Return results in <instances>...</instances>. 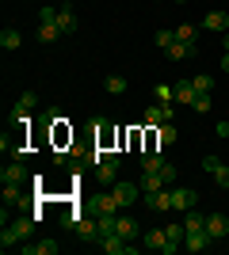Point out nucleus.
<instances>
[{
  "label": "nucleus",
  "mask_w": 229,
  "mask_h": 255,
  "mask_svg": "<svg viewBox=\"0 0 229 255\" xmlns=\"http://www.w3.org/2000/svg\"><path fill=\"white\" fill-rule=\"evenodd\" d=\"M38 221H42V213H23V217H15L11 225H4V233H0V248L8 252V248H15L19 240H31Z\"/></svg>",
  "instance_id": "f257e3e1"
},
{
  "label": "nucleus",
  "mask_w": 229,
  "mask_h": 255,
  "mask_svg": "<svg viewBox=\"0 0 229 255\" xmlns=\"http://www.w3.org/2000/svg\"><path fill=\"white\" fill-rule=\"evenodd\" d=\"M31 111H34V92H23V96L15 99V107H11V111H8V122H15V126H23V122H31V118H27V115H31Z\"/></svg>",
  "instance_id": "f03ea898"
},
{
  "label": "nucleus",
  "mask_w": 229,
  "mask_h": 255,
  "mask_svg": "<svg viewBox=\"0 0 229 255\" xmlns=\"http://www.w3.org/2000/svg\"><path fill=\"white\" fill-rule=\"evenodd\" d=\"M111 194H115L119 210H126V206H134V202H138L142 187H138V183H111Z\"/></svg>",
  "instance_id": "7ed1b4c3"
},
{
  "label": "nucleus",
  "mask_w": 229,
  "mask_h": 255,
  "mask_svg": "<svg viewBox=\"0 0 229 255\" xmlns=\"http://www.w3.org/2000/svg\"><path fill=\"white\" fill-rule=\"evenodd\" d=\"M96 179H99V187L119 183V156H115V152H111L107 160H99V164H96Z\"/></svg>",
  "instance_id": "20e7f679"
},
{
  "label": "nucleus",
  "mask_w": 229,
  "mask_h": 255,
  "mask_svg": "<svg viewBox=\"0 0 229 255\" xmlns=\"http://www.w3.org/2000/svg\"><path fill=\"white\" fill-rule=\"evenodd\" d=\"M99 248H103L107 255H130V252H134V244H130L122 233H107L103 240H99Z\"/></svg>",
  "instance_id": "39448f33"
},
{
  "label": "nucleus",
  "mask_w": 229,
  "mask_h": 255,
  "mask_svg": "<svg viewBox=\"0 0 229 255\" xmlns=\"http://www.w3.org/2000/svg\"><path fill=\"white\" fill-rule=\"evenodd\" d=\"M142 240H145V248H149V252H164V255L176 252V248L168 244V233H164V229H149V233H142Z\"/></svg>",
  "instance_id": "423d86ee"
},
{
  "label": "nucleus",
  "mask_w": 229,
  "mask_h": 255,
  "mask_svg": "<svg viewBox=\"0 0 229 255\" xmlns=\"http://www.w3.org/2000/svg\"><path fill=\"white\" fill-rule=\"evenodd\" d=\"M203 171H210V175H214V183H218L222 191L229 187V168L222 164L218 156H203Z\"/></svg>",
  "instance_id": "0eeeda50"
},
{
  "label": "nucleus",
  "mask_w": 229,
  "mask_h": 255,
  "mask_svg": "<svg viewBox=\"0 0 229 255\" xmlns=\"http://www.w3.org/2000/svg\"><path fill=\"white\" fill-rule=\"evenodd\" d=\"M145 206L149 210H157V213H164V210H172V191H145Z\"/></svg>",
  "instance_id": "6e6552de"
},
{
  "label": "nucleus",
  "mask_w": 229,
  "mask_h": 255,
  "mask_svg": "<svg viewBox=\"0 0 229 255\" xmlns=\"http://www.w3.org/2000/svg\"><path fill=\"white\" fill-rule=\"evenodd\" d=\"M195 191H187V187H172V210L187 213V210H195Z\"/></svg>",
  "instance_id": "1a4fd4ad"
},
{
  "label": "nucleus",
  "mask_w": 229,
  "mask_h": 255,
  "mask_svg": "<svg viewBox=\"0 0 229 255\" xmlns=\"http://www.w3.org/2000/svg\"><path fill=\"white\" fill-rule=\"evenodd\" d=\"M207 233H210V240L229 236V217L226 213H207Z\"/></svg>",
  "instance_id": "9d476101"
},
{
  "label": "nucleus",
  "mask_w": 229,
  "mask_h": 255,
  "mask_svg": "<svg viewBox=\"0 0 229 255\" xmlns=\"http://www.w3.org/2000/svg\"><path fill=\"white\" fill-rule=\"evenodd\" d=\"M73 233L80 236V240H99V217H96V213H92V217H80Z\"/></svg>",
  "instance_id": "9b49d317"
},
{
  "label": "nucleus",
  "mask_w": 229,
  "mask_h": 255,
  "mask_svg": "<svg viewBox=\"0 0 229 255\" xmlns=\"http://www.w3.org/2000/svg\"><path fill=\"white\" fill-rule=\"evenodd\" d=\"M210 244H214V240H210L207 229H195V233H187V236H184V248H187V252H207Z\"/></svg>",
  "instance_id": "f8f14e48"
},
{
  "label": "nucleus",
  "mask_w": 229,
  "mask_h": 255,
  "mask_svg": "<svg viewBox=\"0 0 229 255\" xmlns=\"http://www.w3.org/2000/svg\"><path fill=\"white\" fill-rule=\"evenodd\" d=\"M0 179H4V183H23V179H27V168H23V160H11V164H4Z\"/></svg>",
  "instance_id": "ddd939ff"
},
{
  "label": "nucleus",
  "mask_w": 229,
  "mask_h": 255,
  "mask_svg": "<svg viewBox=\"0 0 229 255\" xmlns=\"http://www.w3.org/2000/svg\"><path fill=\"white\" fill-rule=\"evenodd\" d=\"M27 255H57V240H31V244H19Z\"/></svg>",
  "instance_id": "4468645a"
},
{
  "label": "nucleus",
  "mask_w": 229,
  "mask_h": 255,
  "mask_svg": "<svg viewBox=\"0 0 229 255\" xmlns=\"http://www.w3.org/2000/svg\"><path fill=\"white\" fill-rule=\"evenodd\" d=\"M172 88H176V103H180V107H191V103H195L199 92H195L191 80H180V84H172Z\"/></svg>",
  "instance_id": "2eb2a0df"
},
{
  "label": "nucleus",
  "mask_w": 229,
  "mask_h": 255,
  "mask_svg": "<svg viewBox=\"0 0 229 255\" xmlns=\"http://www.w3.org/2000/svg\"><path fill=\"white\" fill-rule=\"evenodd\" d=\"M57 27H61V34H73V31H76V11L69 8V4H61V8H57Z\"/></svg>",
  "instance_id": "dca6fc26"
},
{
  "label": "nucleus",
  "mask_w": 229,
  "mask_h": 255,
  "mask_svg": "<svg viewBox=\"0 0 229 255\" xmlns=\"http://www.w3.org/2000/svg\"><path fill=\"white\" fill-rule=\"evenodd\" d=\"M164 53H168L172 61H187V57H195L199 50H195V42H172V46H168Z\"/></svg>",
  "instance_id": "f3484780"
},
{
  "label": "nucleus",
  "mask_w": 229,
  "mask_h": 255,
  "mask_svg": "<svg viewBox=\"0 0 229 255\" xmlns=\"http://www.w3.org/2000/svg\"><path fill=\"white\" fill-rule=\"evenodd\" d=\"M115 233H122L126 240H138V236H142V229H138V221H134V217H115Z\"/></svg>",
  "instance_id": "a211bd4d"
},
{
  "label": "nucleus",
  "mask_w": 229,
  "mask_h": 255,
  "mask_svg": "<svg viewBox=\"0 0 229 255\" xmlns=\"http://www.w3.org/2000/svg\"><path fill=\"white\" fill-rule=\"evenodd\" d=\"M203 27H207V31H229V15L226 11H207Z\"/></svg>",
  "instance_id": "6ab92c4d"
},
{
  "label": "nucleus",
  "mask_w": 229,
  "mask_h": 255,
  "mask_svg": "<svg viewBox=\"0 0 229 255\" xmlns=\"http://www.w3.org/2000/svg\"><path fill=\"white\" fill-rule=\"evenodd\" d=\"M96 210H99V213H119V202H115L111 187H107V191H99V194H96Z\"/></svg>",
  "instance_id": "aec40b11"
},
{
  "label": "nucleus",
  "mask_w": 229,
  "mask_h": 255,
  "mask_svg": "<svg viewBox=\"0 0 229 255\" xmlns=\"http://www.w3.org/2000/svg\"><path fill=\"white\" fill-rule=\"evenodd\" d=\"M0 46H4V50H19V46H23V34L15 31V27H4V31H0Z\"/></svg>",
  "instance_id": "412c9836"
},
{
  "label": "nucleus",
  "mask_w": 229,
  "mask_h": 255,
  "mask_svg": "<svg viewBox=\"0 0 229 255\" xmlns=\"http://www.w3.org/2000/svg\"><path fill=\"white\" fill-rule=\"evenodd\" d=\"M103 92H107V96H122V92H126V76L111 73L107 80H103Z\"/></svg>",
  "instance_id": "4be33fe9"
},
{
  "label": "nucleus",
  "mask_w": 229,
  "mask_h": 255,
  "mask_svg": "<svg viewBox=\"0 0 229 255\" xmlns=\"http://www.w3.org/2000/svg\"><path fill=\"white\" fill-rule=\"evenodd\" d=\"M138 187H142V194L145 191H161V187H164L161 171H142V183H138Z\"/></svg>",
  "instance_id": "5701e85b"
},
{
  "label": "nucleus",
  "mask_w": 229,
  "mask_h": 255,
  "mask_svg": "<svg viewBox=\"0 0 229 255\" xmlns=\"http://www.w3.org/2000/svg\"><path fill=\"white\" fill-rule=\"evenodd\" d=\"M164 233H168V244H172L176 252L184 248V236H187V229H184V225H164Z\"/></svg>",
  "instance_id": "b1692460"
},
{
  "label": "nucleus",
  "mask_w": 229,
  "mask_h": 255,
  "mask_svg": "<svg viewBox=\"0 0 229 255\" xmlns=\"http://www.w3.org/2000/svg\"><path fill=\"white\" fill-rule=\"evenodd\" d=\"M57 38H61L57 23H38V42H57Z\"/></svg>",
  "instance_id": "393cba45"
},
{
  "label": "nucleus",
  "mask_w": 229,
  "mask_h": 255,
  "mask_svg": "<svg viewBox=\"0 0 229 255\" xmlns=\"http://www.w3.org/2000/svg\"><path fill=\"white\" fill-rule=\"evenodd\" d=\"M164 164H168V160H164L161 152H145L142 156V171H161Z\"/></svg>",
  "instance_id": "a878e982"
},
{
  "label": "nucleus",
  "mask_w": 229,
  "mask_h": 255,
  "mask_svg": "<svg viewBox=\"0 0 229 255\" xmlns=\"http://www.w3.org/2000/svg\"><path fill=\"white\" fill-rule=\"evenodd\" d=\"M184 229H187V233H195V229H207V213L187 210V217H184Z\"/></svg>",
  "instance_id": "bb28decb"
},
{
  "label": "nucleus",
  "mask_w": 229,
  "mask_h": 255,
  "mask_svg": "<svg viewBox=\"0 0 229 255\" xmlns=\"http://www.w3.org/2000/svg\"><path fill=\"white\" fill-rule=\"evenodd\" d=\"M176 137H180V133H176L172 122H161V126H157V141H161V145H172Z\"/></svg>",
  "instance_id": "cd10ccee"
},
{
  "label": "nucleus",
  "mask_w": 229,
  "mask_h": 255,
  "mask_svg": "<svg viewBox=\"0 0 229 255\" xmlns=\"http://www.w3.org/2000/svg\"><path fill=\"white\" fill-rule=\"evenodd\" d=\"M195 38H199V27H191V23L176 27V42H195Z\"/></svg>",
  "instance_id": "c85d7f7f"
},
{
  "label": "nucleus",
  "mask_w": 229,
  "mask_h": 255,
  "mask_svg": "<svg viewBox=\"0 0 229 255\" xmlns=\"http://www.w3.org/2000/svg\"><path fill=\"white\" fill-rule=\"evenodd\" d=\"M153 96H157V103H176V88L172 84H157Z\"/></svg>",
  "instance_id": "c756f323"
},
{
  "label": "nucleus",
  "mask_w": 229,
  "mask_h": 255,
  "mask_svg": "<svg viewBox=\"0 0 229 255\" xmlns=\"http://www.w3.org/2000/svg\"><path fill=\"white\" fill-rule=\"evenodd\" d=\"M8 202H23L19 183H4V206H8Z\"/></svg>",
  "instance_id": "7c9ffc66"
},
{
  "label": "nucleus",
  "mask_w": 229,
  "mask_h": 255,
  "mask_svg": "<svg viewBox=\"0 0 229 255\" xmlns=\"http://www.w3.org/2000/svg\"><path fill=\"white\" fill-rule=\"evenodd\" d=\"M191 84H195V92H214V76H210V73H199Z\"/></svg>",
  "instance_id": "2f4dec72"
},
{
  "label": "nucleus",
  "mask_w": 229,
  "mask_h": 255,
  "mask_svg": "<svg viewBox=\"0 0 229 255\" xmlns=\"http://www.w3.org/2000/svg\"><path fill=\"white\" fill-rule=\"evenodd\" d=\"M153 42L161 46V50H168V46L176 42V31H157V34H153Z\"/></svg>",
  "instance_id": "473e14b6"
},
{
  "label": "nucleus",
  "mask_w": 229,
  "mask_h": 255,
  "mask_svg": "<svg viewBox=\"0 0 229 255\" xmlns=\"http://www.w3.org/2000/svg\"><path fill=\"white\" fill-rule=\"evenodd\" d=\"M191 107H195L199 115H207V111H210V92H199V96H195V103H191Z\"/></svg>",
  "instance_id": "72a5a7b5"
},
{
  "label": "nucleus",
  "mask_w": 229,
  "mask_h": 255,
  "mask_svg": "<svg viewBox=\"0 0 229 255\" xmlns=\"http://www.w3.org/2000/svg\"><path fill=\"white\" fill-rule=\"evenodd\" d=\"M76 221H80V213H76V210H65V213H61V229H76Z\"/></svg>",
  "instance_id": "f704fd0d"
},
{
  "label": "nucleus",
  "mask_w": 229,
  "mask_h": 255,
  "mask_svg": "<svg viewBox=\"0 0 229 255\" xmlns=\"http://www.w3.org/2000/svg\"><path fill=\"white\" fill-rule=\"evenodd\" d=\"M38 23H57V8H38Z\"/></svg>",
  "instance_id": "c9c22d12"
},
{
  "label": "nucleus",
  "mask_w": 229,
  "mask_h": 255,
  "mask_svg": "<svg viewBox=\"0 0 229 255\" xmlns=\"http://www.w3.org/2000/svg\"><path fill=\"white\" fill-rule=\"evenodd\" d=\"M161 179H164V187L176 183V168H172V164H164V168H161Z\"/></svg>",
  "instance_id": "e433bc0d"
},
{
  "label": "nucleus",
  "mask_w": 229,
  "mask_h": 255,
  "mask_svg": "<svg viewBox=\"0 0 229 255\" xmlns=\"http://www.w3.org/2000/svg\"><path fill=\"white\" fill-rule=\"evenodd\" d=\"M214 133H218V137H229V122H218V126H214Z\"/></svg>",
  "instance_id": "4c0bfd02"
},
{
  "label": "nucleus",
  "mask_w": 229,
  "mask_h": 255,
  "mask_svg": "<svg viewBox=\"0 0 229 255\" xmlns=\"http://www.w3.org/2000/svg\"><path fill=\"white\" fill-rule=\"evenodd\" d=\"M222 73H229V53H222Z\"/></svg>",
  "instance_id": "58836bf2"
},
{
  "label": "nucleus",
  "mask_w": 229,
  "mask_h": 255,
  "mask_svg": "<svg viewBox=\"0 0 229 255\" xmlns=\"http://www.w3.org/2000/svg\"><path fill=\"white\" fill-rule=\"evenodd\" d=\"M222 42H226V53H229V31H226V38H222Z\"/></svg>",
  "instance_id": "ea45409f"
},
{
  "label": "nucleus",
  "mask_w": 229,
  "mask_h": 255,
  "mask_svg": "<svg viewBox=\"0 0 229 255\" xmlns=\"http://www.w3.org/2000/svg\"><path fill=\"white\" fill-rule=\"evenodd\" d=\"M176 4H187V0H176Z\"/></svg>",
  "instance_id": "a19ab883"
}]
</instances>
